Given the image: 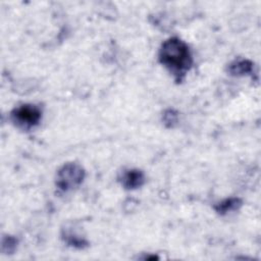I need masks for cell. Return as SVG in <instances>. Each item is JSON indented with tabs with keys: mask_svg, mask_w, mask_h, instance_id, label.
<instances>
[{
	"mask_svg": "<svg viewBox=\"0 0 261 261\" xmlns=\"http://www.w3.org/2000/svg\"><path fill=\"white\" fill-rule=\"evenodd\" d=\"M159 59L178 79L186 74L193 62L189 47L177 38H170L162 44Z\"/></svg>",
	"mask_w": 261,
	"mask_h": 261,
	"instance_id": "cell-1",
	"label": "cell"
},
{
	"mask_svg": "<svg viewBox=\"0 0 261 261\" xmlns=\"http://www.w3.org/2000/svg\"><path fill=\"white\" fill-rule=\"evenodd\" d=\"M252 71V63L248 60H238L230 64L229 72L234 75L247 74Z\"/></svg>",
	"mask_w": 261,
	"mask_h": 261,
	"instance_id": "cell-5",
	"label": "cell"
},
{
	"mask_svg": "<svg viewBox=\"0 0 261 261\" xmlns=\"http://www.w3.org/2000/svg\"><path fill=\"white\" fill-rule=\"evenodd\" d=\"M16 248V240L12 237H6L2 243V250L6 254H11Z\"/></svg>",
	"mask_w": 261,
	"mask_h": 261,
	"instance_id": "cell-7",
	"label": "cell"
},
{
	"mask_svg": "<svg viewBox=\"0 0 261 261\" xmlns=\"http://www.w3.org/2000/svg\"><path fill=\"white\" fill-rule=\"evenodd\" d=\"M240 205V200L239 199H227L221 203L218 204L216 207V210L219 213H225L227 211L236 209Z\"/></svg>",
	"mask_w": 261,
	"mask_h": 261,
	"instance_id": "cell-6",
	"label": "cell"
},
{
	"mask_svg": "<svg viewBox=\"0 0 261 261\" xmlns=\"http://www.w3.org/2000/svg\"><path fill=\"white\" fill-rule=\"evenodd\" d=\"M13 122L24 129L37 125L41 119V110L32 104H23L11 112Z\"/></svg>",
	"mask_w": 261,
	"mask_h": 261,
	"instance_id": "cell-3",
	"label": "cell"
},
{
	"mask_svg": "<svg viewBox=\"0 0 261 261\" xmlns=\"http://www.w3.org/2000/svg\"><path fill=\"white\" fill-rule=\"evenodd\" d=\"M85 177L84 169L75 164L68 163L65 164L57 173L56 186L63 192L70 191L79 187Z\"/></svg>",
	"mask_w": 261,
	"mask_h": 261,
	"instance_id": "cell-2",
	"label": "cell"
},
{
	"mask_svg": "<svg viewBox=\"0 0 261 261\" xmlns=\"http://www.w3.org/2000/svg\"><path fill=\"white\" fill-rule=\"evenodd\" d=\"M145 177L142 171L137 170V169H132L127 170L123 173L122 175V185L126 189H136L141 187L144 184Z\"/></svg>",
	"mask_w": 261,
	"mask_h": 261,
	"instance_id": "cell-4",
	"label": "cell"
}]
</instances>
